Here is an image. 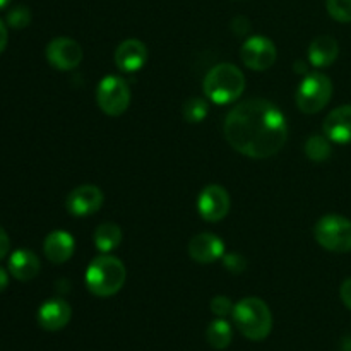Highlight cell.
Returning <instances> with one entry per match:
<instances>
[{
    "instance_id": "cell-1",
    "label": "cell",
    "mask_w": 351,
    "mask_h": 351,
    "mask_svg": "<svg viewBox=\"0 0 351 351\" xmlns=\"http://www.w3.org/2000/svg\"><path fill=\"white\" fill-rule=\"evenodd\" d=\"M225 137L243 156L266 160L280 153L288 139L283 112L264 98H250L226 115Z\"/></svg>"
},
{
    "instance_id": "cell-2",
    "label": "cell",
    "mask_w": 351,
    "mask_h": 351,
    "mask_svg": "<svg viewBox=\"0 0 351 351\" xmlns=\"http://www.w3.org/2000/svg\"><path fill=\"white\" fill-rule=\"evenodd\" d=\"M125 276L127 271L122 261L103 254L89 263L86 269V287L95 297L108 298L122 290Z\"/></svg>"
},
{
    "instance_id": "cell-3",
    "label": "cell",
    "mask_w": 351,
    "mask_h": 351,
    "mask_svg": "<svg viewBox=\"0 0 351 351\" xmlns=\"http://www.w3.org/2000/svg\"><path fill=\"white\" fill-rule=\"evenodd\" d=\"M233 324L250 341H263L273 329V314L264 300L249 297L235 304L232 312Z\"/></svg>"
},
{
    "instance_id": "cell-4",
    "label": "cell",
    "mask_w": 351,
    "mask_h": 351,
    "mask_svg": "<svg viewBox=\"0 0 351 351\" xmlns=\"http://www.w3.org/2000/svg\"><path fill=\"white\" fill-rule=\"evenodd\" d=\"M202 89L209 101L216 105H228L245 91V77L237 65L219 64L206 74Z\"/></svg>"
},
{
    "instance_id": "cell-5",
    "label": "cell",
    "mask_w": 351,
    "mask_h": 351,
    "mask_svg": "<svg viewBox=\"0 0 351 351\" xmlns=\"http://www.w3.org/2000/svg\"><path fill=\"white\" fill-rule=\"evenodd\" d=\"M314 237L322 249L336 254L351 252V221L341 215H326L315 223Z\"/></svg>"
},
{
    "instance_id": "cell-6",
    "label": "cell",
    "mask_w": 351,
    "mask_h": 351,
    "mask_svg": "<svg viewBox=\"0 0 351 351\" xmlns=\"http://www.w3.org/2000/svg\"><path fill=\"white\" fill-rule=\"evenodd\" d=\"M332 82L321 72H312L304 77L297 89V106L300 112L312 115L317 113L331 101Z\"/></svg>"
},
{
    "instance_id": "cell-7",
    "label": "cell",
    "mask_w": 351,
    "mask_h": 351,
    "mask_svg": "<svg viewBox=\"0 0 351 351\" xmlns=\"http://www.w3.org/2000/svg\"><path fill=\"white\" fill-rule=\"evenodd\" d=\"M96 101L106 115H122L130 105L129 84L119 75H106L99 81L98 89H96Z\"/></svg>"
},
{
    "instance_id": "cell-8",
    "label": "cell",
    "mask_w": 351,
    "mask_h": 351,
    "mask_svg": "<svg viewBox=\"0 0 351 351\" xmlns=\"http://www.w3.org/2000/svg\"><path fill=\"white\" fill-rule=\"evenodd\" d=\"M276 45L266 36H250L240 48V58L252 71H267L276 62Z\"/></svg>"
},
{
    "instance_id": "cell-9",
    "label": "cell",
    "mask_w": 351,
    "mask_h": 351,
    "mask_svg": "<svg viewBox=\"0 0 351 351\" xmlns=\"http://www.w3.org/2000/svg\"><path fill=\"white\" fill-rule=\"evenodd\" d=\"M230 206H232L230 194L226 192L225 187L216 184L204 187L197 201L199 215L202 216V219L209 223L221 221L230 213Z\"/></svg>"
},
{
    "instance_id": "cell-10",
    "label": "cell",
    "mask_w": 351,
    "mask_h": 351,
    "mask_svg": "<svg viewBox=\"0 0 351 351\" xmlns=\"http://www.w3.org/2000/svg\"><path fill=\"white\" fill-rule=\"evenodd\" d=\"M47 60L58 71H72L82 60V48L72 38L58 36L47 47Z\"/></svg>"
},
{
    "instance_id": "cell-11",
    "label": "cell",
    "mask_w": 351,
    "mask_h": 351,
    "mask_svg": "<svg viewBox=\"0 0 351 351\" xmlns=\"http://www.w3.org/2000/svg\"><path fill=\"white\" fill-rule=\"evenodd\" d=\"M103 201H105V195H103L99 187H96V185H79L67 195L65 208L75 218H84V216L99 211Z\"/></svg>"
},
{
    "instance_id": "cell-12",
    "label": "cell",
    "mask_w": 351,
    "mask_h": 351,
    "mask_svg": "<svg viewBox=\"0 0 351 351\" xmlns=\"http://www.w3.org/2000/svg\"><path fill=\"white\" fill-rule=\"evenodd\" d=\"M189 256L199 264H211L223 259L225 256V243L215 233H199L189 242Z\"/></svg>"
},
{
    "instance_id": "cell-13",
    "label": "cell",
    "mask_w": 351,
    "mask_h": 351,
    "mask_svg": "<svg viewBox=\"0 0 351 351\" xmlns=\"http://www.w3.org/2000/svg\"><path fill=\"white\" fill-rule=\"evenodd\" d=\"M72 308L62 298H51L47 300L40 308H38V324L45 331H60L71 322Z\"/></svg>"
},
{
    "instance_id": "cell-14",
    "label": "cell",
    "mask_w": 351,
    "mask_h": 351,
    "mask_svg": "<svg viewBox=\"0 0 351 351\" xmlns=\"http://www.w3.org/2000/svg\"><path fill=\"white\" fill-rule=\"evenodd\" d=\"M322 132L336 144L351 143V105H343L332 110L322 123Z\"/></svg>"
},
{
    "instance_id": "cell-15",
    "label": "cell",
    "mask_w": 351,
    "mask_h": 351,
    "mask_svg": "<svg viewBox=\"0 0 351 351\" xmlns=\"http://www.w3.org/2000/svg\"><path fill=\"white\" fill-rule=\"evenodd\" d=\"M147 62V48L146 45L136 38L122 41L117 47L115 64L122 72H137L144 67Z\"/></svg>"
},
{
    "instance_id": "cell-16",
    "label": "cell",
    "mask_w": 351,
    "mask_h": 351,
    "mask_svg": "<svg viewBox=\"0 0 351 351\" xmlns=\"http://www.w3.org/2000/svg\"><path fill=\"white\" fill-rule=\"evenodd\" d=\"M75 250V242L71 233L55 230L48 233L43 242V252L48 261L53 264H64L72 257Z\"/></svg>"
},
{
    "instance_id": "cell-17",
    "label": "cell",
    "mask_w": 351,
    "mask_h": 351,
    "mask_svg": "<svg viewBox=\"0 0 351 351\" xmlns=\"http://www.w3.org/2000/svg\"><path fill=\"white\" fill-rule=\"evenodd\" d=\"M41 269L40 259L34 252L27 249H19L10 254L9 263H7V271L17 281H31L38 276Z\"/></svg>"
},
{
    "instance_id": "cell-18",
    "label": "cell",
    "mask_w": 351,
    "mask_h": 351,
    "mask_svg": "<svg viewBox=\"0 0 351 351\" xmlns=\"http://www.w3.org/2000/svg\"><path fill=\"white\" fill-rule=\"evenodd\" d=\"M338 55L339 45L332 36H317L308 47V62L319 69L335 64Z\"/></svg>"
},
{
    "instance_id": "cell-19",
    "label": "cell",
    "mask_w": 351,
    "mask_h": 351,
    "mask_svg": "<svg viewBox=\"0 0 351 351\" xmlns=\"http://www.w3.org/2000/svg\"><path fill=\"white\" fill-rule=\"evenodd\" d=\"M93 242L99 252H112L122 243V230L115 223H101L93 235Z\"/></svg>"
},
{
    "instance_id": "cell-20",
    "label": "cell",
    "mask_w": 351,
    "mask_h": 351,
    "mask_svg": "<svg viewBox=\"0 0 351 351\" xmlns=\"http://www.w3.org/2000/svg\"><path fill=\"white\" fill-rule=\"evenodd\" d=\"M232 326L223 317H218L216 321H213L208 326V329H206V339H208V343L215 350L228 348V345L232 343Z\"/></svg>"
},
{
    "instance_id": "cell-21",
    "label": "cell",
    "mask_w": 351,
    "mask_h": 351,
    "mask_svg": "<svg viewBox=\"0 0 351 351\" xmlns=\"http://www.w3.org/2000/svg\"><path fill=\"white\" fill-rule=\"evenodd\" d=\"M305 154L308 160L315 161V163H322L328 160L331 156V144H329L328 137L321 136V134H314L308 137L305 143Z\"/></svg>"
},
{
    "instance_id": "cell-22",
    "label": "cell",
    "mask_w": 351,
    "mask_h": 351,
    "mask_svg": "<svg viewBox=\"0 0 351 351\" xmlns=\"http://www.w3.org/2000/svg\"><path fill=\"white\" fill-rule=\"evenodd\" d=\"M184 119L191 123H199L208 117V103L202 98H191L184 103Z\"/></svg>"
},
{
    "instance_id": "cell-23",
    "label": "cell",
    "mask_w": 351,
    "mask_h": 351,
    "mask_svg": "<svg viewBox=\"0 0 351 351\" xmlns=\"http://www.w3.org/2000/svg\"><path fill=\"white\" fill-rule=\"evenodd\" d=\"M329 16L338 23H351V0H326Z\"/></svg>"
},
{
    "instance_id": "cell-24",
    "label": "cell",
    "mask_w": 351,
    "mask_h": 351,
    "mask_svg": "<svg viewBox=\"0 0 351 351\" xmlns=\"http://www.w3.org/2000/svg\"><path fill=\"white\" fill-rule=\"evenodd\" d=\"M29 23H31V12L27 7L17 5L7 12V24H9L10 27L23 29V27H26Z\"/></svg>"
},
{
    "instance_id": "cell-25",
    "label": "cell",
    "mask_w": 351,
    "mask_h": 351,
    "mask_svg": "<svg viewBox=\"0 0 351 351\" xmlns=\"http://www.w3.org/2000/svg\"><path fill=\"white\" fill-rule=\"evenodd\" d=\"M233 307H235V305H233L232 300H230L228 297H225V295H218V297H215L211 300V312L216 317L225 319L226 315L232 314Z\"/></svg>"
},
{
    "instance_id": "cell-26",
    "label": "cell",
    "mask_w": 351,
    "mask_h": 351,
    "mask_svg": "<svg viewBox=\"0 0 351 351\" xmlns=\"http://www.w3.org/2000/svg\"><path fill=\"white\" fill-rule=\"evenodd\" d=\"M223 266H225L230 273L240 274L245 271L247 261L243 259V256H240V254L232 252V254H226V256H223Z\"/></svg>"
},
{
    "instance_id": "cell-27",
    "label": "cell",
    "mask_w": 351,
    "mask_h": 351,
    "mask_svg": "<svg viewBox=\"0 0 351 351\" xmlns=\"http://www.w3.org/2000/svg\"><path fill=\"white\" fill-rule=\"evenodd\" d=\"M339 297H341L343 304L351 311V278L343 281L341 288H339Z\"/></svg>"
},
{
    "instance_id": "cell-28",
    "label": "cell",
    "mask_w": 351,
    "mask_h": 351,
    "mask_svg": "<svg viewBox=\"0 0 351 351\" xmlns=\"http://www.w3.org/2000/svg\"><path fill=\"white\" fill-rule=\"evenodd\" d=\"M10 250V239L9 235L5 233V230L0 226V261L5 259L7 254H9Z\"/></svg>"
},
{
    "instance_id": "cell-29",
    "label": "cell",
    "mask_w": 351,
    "mask_h": 351,
    "mask_svg": "<svg viewBox=\"0 0 351 351\" xmlns=\"http://www.w3.org/2000/svg\"><path fill=\"white\" fill-rule=\"evenodd\" d=\"M9 34H7V27H5V24L2 23V21H0V53H2L3 50H5V47H7V40H9Z\"/></svg>"
},
{
    "instance_id": "cell-30",
    "label": "cell",
    "mask_w": 351,
    "mask_h": 351,
    "mask_svg": "<svg viewBox=\"0 0 351 351\" xmlns=\"http://www.w3.org/2000/svg\"><path fill=\"white\" fill-rule=\"evenodd\" d=\"M9 287V273L0 266V293Z\"/></svg>"
},
{
    "instance_id": "cell-31",
    "label": "cell",
    "mask_w": 351,
    "mask_h": 351,
    "mask_svg": "<svg viewBox=\"0 0 351 351\" xmlns=\"http://www.w3.org/2000/svg\"><path fill=\"white\" fill-rule=\"evenodd\" d=\"M10 2H12V0H0V9H5Z\"/></svg>"
}]
</instances>
